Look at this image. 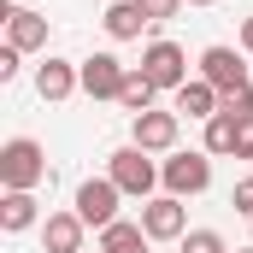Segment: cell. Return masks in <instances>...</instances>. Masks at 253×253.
Wrapping results in <instances>:
<instances>
[{"label":"cell","instance_id":"3957f363","mask_svg":"<svg viewBox=\"0 0 253 253\" xmlns=\"http://www.w3.org/2000/svg\"><path fill=\"white\" fill-rule=\"evenodd\" d=\"M47 177V153H42V141H30V135H12L6 147H0V189H30Z\"/></svg>","mask_w":253,"mask_h":253},{"label":"cell","instance_id":"8992f818","mask_svg":"<svg viewBox=\"0 0 253 253\" xmlns=\"http://www.w3.org/2000/svg\"><path fill=\"white\" fill-rule=\"evenodd\" d=\"M141 230H147V242H183L189 236V206L177 194H153V200H141Z\"/></svg>","mask_w":253,"mask_h":253},{"label":"cell","instance_id":"f1b7e54d","mask_svg":"<svg viewBox=\"0 0 253 253\" xmlns=\"http://www.w3.org/2000/svg\"><path fill=\"white\" fill-rule=\"evenodd\" d=\"M83 253H88V248H83ZM94 253H100V248H94Z\"/></svg>","mask_w":253,"mask_h":253},{"label":"cell","instance_id":"7402d4cb","mask_svg":"<svg viewBox=\"0 0 253 253\" xmlns=\"http://www.w3.org/2000/svg\"><path fill=\"white\" fill-rule=\"evenodd\" d=\"M18 71H24V53L6 42V47H0V83H18Z\"/></svg>","mask_w":253,"mask_h":253},{"label":"cell","instance_id":"7c38bea8","mask_svg":"<svg viewBox=\"0 0 253 253\" xmlns=\"http://www.w3.org/2000/svg\"><path fill=\"white\" fill-rule=\"evenodd\" d=\"M171 112H177V118H200V124H206V118H218V112H224V94H218L206 77H189V83L177 88Z\"/></svg>","mask_w":253,"mask_h":253},{"label":"cell","instance_id":"4316f807","mask_svg":"<svg viewBox=\"0 0 253 253\" xmlns=\"http://www.w3.org/2000/svg\"><path fill=\"white\" fill-rule=\"evenodd\" d=\"M236 253H253V248H236Z\"/></svg>","mask_w":253,"mask_h":253},{"label":"cell","instance_id":"ba28073f","mask_svg":"<svg viewBox=\"0 0 253 253\" xmlns=\"http://www.w3.org/2000/svg\"><path fill=\"white\" fill-rule=\"evenodd\" d=\"M177 129H183V118L177 112H141V118H129V141L141 147V153H177Z\"/></svg>","mask_w":253,"mask_h":253},{"label":"cell","instance_id":"ffe728a7","mask_svg":"<svg viewBox=\"0 0 253 253\" xmlns=\"http://www.w3.org/2000/svg\"><path fill=\"white\" fill-rule=\"evenodd\" d=\"M224 112L248 124V118H253V83H248V88H236V94H224Z\"/></svg>","mask_w":253,"mask_h":253},{"label":"cell","instance_id":"7a4b0ae2","mask_svg":"<svg viewBox=\"0 0 253 253\" xmlns=\"http://www.w3.org/2000/svg\"><path fill=\"white\" fill-rule=\"evenodd\" d=\"M159 183H165V194H177V200L206 194V189H212V153H206V147L165 153V159H159Z\"/></svg>","mask_w":253,"mask_h":253},{"label":"cell","instance_id":"e0dca14e","mask_svg":"<svg viewBox=\"0 0 253 253\" xmlns=\"http://www.w3.org/2000/svg\"><path fill=\"white\" fill-rule=\"evenodd\" d=\"M100 253H147V230L118 218V224H106V230H100Z\"/></svg>","mask_w":253,"mask_h":253},{"label":"cell","instance_id":"6da1fadb","mask_svg":"<svg viewBox=\"0 0 253 253\" xmlns=\"http://www.w3.org/2000/svg\"><path fill=\"white\" fill-rule=\"evenodd\" d=\"M106 177H112L129 200H153V189H159V159H153V153H141L135 141H124V147H112V153H106Z\"/></svg>","mask_w":253,"mask_h":253},{"label":"cell","instance_id":"603a6c76","mask_svg":"<svg viewBox=\"0 0 253 253\" xmlns=\"http://www.w3.org/2000/svg\"><path fill=\"white\" fill-rule=\"evenodd\" d=\"M230 206H236L242 218H253V177H242V183L230 189Z\"/></svg>","mask_w":253,"mask_h":253},{"label":"cell","instance_id":"83f0119b","mask_svg":"<svg viewBox=\"0 0 253 253\" xmlns=\"http://www.w3.org/2000/svg\"><path fill=\"white\" fill-rule=\"evenodd\" d=\"M248 230H253V218H248Z\"/></svg>","mask_w":253,"mask_h":253},{"label":"cell","instance_id":"5bb4252c","mask_svg":"<svg viewBox=\"0 0 253 253\" xmlns=\"http://www.w3.org/2000/svg\"><path fill=\"white\" fill-rule=\"evenodd\" d=\"M36 224H42V206H36L30 189H6L0 194V230H6V236H24V230H36Z\"/></svg>","mask_w":253,"mask_h":253},{"label":"cell","instance_id":"30bf717a","mask_svg":"<svg viewBox=\"0 0 253 253\" xmlns=\"http://www.w3.org/2000/svg\"><path fill=\"white\" fill-rule=\"evenodd\" d=\"M200 77H206L218 94H236V88H248V83H253L236 47H206V53H200Z\"/></svg>","mask_w":253,"mask_h":253},{"label":"cell","instance_id":"ac0fdd59","mask_svg":"<svg viewBox=\"0 0 253 253\" xmlns=\"http://www.w3.org/2000/svg\"><path fill=\"white\" fill-rule=\"evenodd\" d=\"M153 94H159V88H153L141 71H129V77H124V94H118V106H124L129 118H141V112H153Z\"/></svg>","mask_w":253,"mask_h":253},{"label":"cell","instance_id":"d6986e66","mask_svg":"<svg viewBox=\"0 0 253 253\" xmlns=\"http://www.w3.org/2000/svg\"><path fill=\"white\" fill-rule=\"evenodd\" d=\"M183 253H230V248H224L218 230H189V236H183Z\"/></svg>","mask_w":253,"mask_h":253},{"label":"cell","instance_id":"4fadbf2b","mask_svg":"<svg viewBox=\"0 0 253 253\" xmlns=\"http://www.w3.org/2000/svg\"><path fill=\"white\" fill-rule=\"evenodd\" d=\"M83 236H88V224L77 212H47L42 218V248L47 253H83Z\"/></svg>","mask_w":253,"mask_h":253},{"label":"cell","instance_id":"8fae6325","mask_svg":"<svg viewBox=\"0 0 253 253\" xmlns=\"http://www.w3.org/2000/svg\"><path fill=\"white\" fill-rule=\"evenodd\" d=\"M77 88H83V65H71V59H53V53H47V59L36 65V94H42L47 106L71 100Z\"/></svg>","mask_w":253,"mask_h":253},{"label":"cell","instance_id":"52a82bcc","mask_svg":"<svg viewBox=\"0 0 253 253\" xmlns=\"http://www.w3.org/2000/svg\"><path fill=\"white\" fill-rule=\"evenodd\" d=\"M124 77H129V65L118 53H88L83 59V94L88 100H118L124 94Z\"/></svg>","mask_w":253,"mask_h":253},{"label":"cell","instance_id":"9a60e30c","mask_svg":"<svg viewBox=\"0 0 253 253\" xmlns=\"http://www.w3.org/2000/svg\"><path fill=\"white\" fill-rule=\"evenodd\" d=\"M100 30H106L112 42H135V36L147 30V12H141V0H112V6L100 12Z\"/></svg>","mask_w":253,"mask_h":253},{"label":"cell","instance_id":"d4e9b609","mask_svg":"<svg viewBox=\"0 0 253 253\" xmlns=\"http://www.w3.org/2000/svg\"><path fill=\"white\" fill-rule=\"evenodd\" d=\"M242 53H253V12L242 18Z\"/></svg>","mask_w":253,"mask_h":253},{"label":"cell","instance_id":"5b68a950","mask_svg":"<svg viewBox=\"0 0 253 253\" xmlns=\"http://www.w3.org/2000/svg\"><path fill=\"white\" fill-rule=\"evenodd\" d=\"M118 200H124V189L112 183V177H88V183H77V218L88 224V230H106V224H118Z\"/></svg>","mask_w":253,"mask_h":253},{"label":"cell","instance_id":"44dd1931","mask_svg":"<svg viewBox=\"0 0 253 253\" xmlns=\"http://www.w3.org/2000/svg\"><path fill=\"white\" fill-rule=\"evenodd\" d=\"M141 12H147V24H171L183 12V0H141Z\"/></svg>","mask_w":253,"mask_h":253},{"label":"cell","instance_id":"277c9868","mask_svg":"<svg viewBox=\"0 0 253 253\" xmlns=\"http://www.w3.org/2000/svg\"><path fill=\"white\" fill-rule=\"evenodd\" d=\"M135 71H141V77H147L153 88H171V94H177V88L189 83V53H183L177 42H147Z\"/></svg>","mask_w":253,"mask_h":253},{"label":"cell","instance_id":"cb8c5ba5","mask_svg":"<svg viewBox=\"0 0 253 253\" xmlns=\"http://www.w3.org/2000/svg\"><path fill=\"white\" fill-rule=\"evenodd\" d=\"M236 159H253V118L242 124V141H236Z\"/></svg>","mask_w":253,"mask_h":253},{"label":"cell","instance_id":"9c48e42d","mask_svg":"<svg viewBox=\"0 0 253 253\" xmlns=\"http://www.w3.org/2000/svg\"><path fill=\"white\" fill-rule=\"evenodd\" d=\"M0 18H6V42H12L18 53H36V47H47V18H42L36 6H18V0H6V6H0Z\"/></svg>","mask_w":253,"mask_h":253},{"label":"cell","instance_id":"2e32d148","mask_svg":"<svg viewBox=\"0 0 253 253\" xmlns=\"http://www.w3.org/2000/svg\"><path fill=\"white\" fill-rule=\"evenodd\" d=\"M236 141H242V118H230V112H218V118H206V135H200V147H206L212 159H224V153H236Z\"/></svg>","mask_w":253,"mask_h":253},{"label":"cell","instance_id":"f546056e","mask_svg":"<svg viewBox=\"0 0 253 253\" xmlns=\"http://www.w3.org/2000/svg\"><path fill=\"white\" fill-rule=\"evenodd\" d=\"M106 6H112V0H106Z\"/></svg>","mask_w":253,"mask_h":253},{"label":"cell","instance_id":"484cf974","mask_svg":"<svg viewBox=\"0 0 253 253\" xmlns=\"http://www.w3.org/2000/svg\"><path fill=\"white\" fill-rule=\"evenodd\" d=\"M189 6H212V0H189Z\"/></svg>","mask_w":253,"mask_h":253}]
</instances>
